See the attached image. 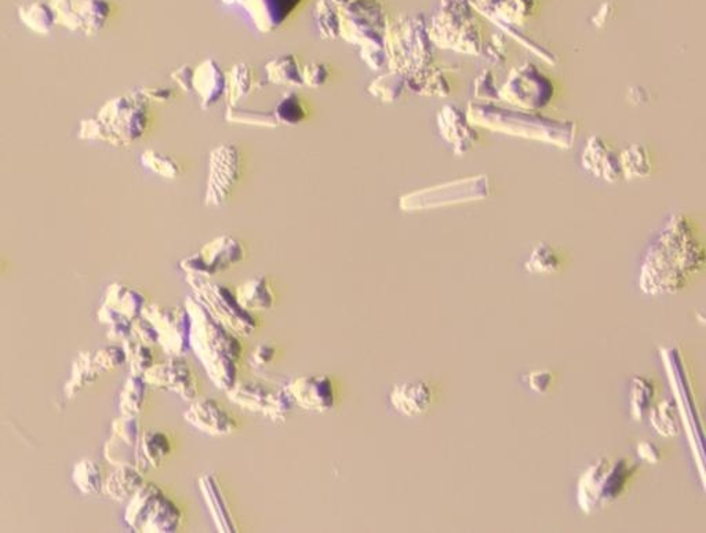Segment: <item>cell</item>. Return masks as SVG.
Returning a JSON list of instances; mask_svg holds the SVG:
<instances>
[{"mask_svg": "<svg viewBox=\"0 0 706 533\" xmlns=\"http://www.w3.org/2000/svg\"><path fill=\"white\" fill-rule=\"evenodd\" d=\"M184 419L193 429L212 437H226L238 425L223 404L213 398H196L184 412Z\"/></svg>", "mask_w": 706, "mask_h": 533, "instance_id": "20", "label": "cell"}, {"mask_svg": "<svg viewBox=\"0 0 706 533\" xmlns=\"http://www.w3.org/2000/svg\"><path fill=\"white\" fill-rule=\"evenodd\" d=\"M497 96L506 104L520 109L537 110L551 101L554 85L537 67L527 63L511 72Z\"/></svg>", "mask_w": 706, "mask_h": 533, "instance_id": "13", "label": "cell"}, {"mask_svg": "<svg viewBox=\"0 0 706 533\" xmlns=\"http://www.w3.org/2000/svg\"><path fill=\"white\" fill-rule=\"evenodd\" d=\"M225 120L236 125L261 126V128H277L272 110L246 109L242 107H228Z\"/></svg>", "mask_w": 706, "mask_h": 533, "instance_id": "43", "label": "cell"}, {"mask_svg": "<svg viewBox=\"0 0 706 533\" xmlns=\"http://www.w3.org/2000/svg\"><path fill=\"white\" fill-rule=\"evenodd\" d=\"M131 336L148 346L159 342L158 331L150 320L142 316L136 317L131 323Z\"/></svg>", "mask_w": 706, "mask_h": 533, "instance_id": "52", "label": "cell"}, {"mask_svg": "<svg viewBox=\"0 0 706 533\" xmlns=\"http://www.w3.org/2000/svg\"><path fill=\"white\" fill-rule=\"evenodd\" d=\"M638 455L647 463H659L661 460V451L659 446L647 441L639 444Z\"/></svg>", "mask_w": 706, "mask_h": 533, "instance_id": "58", "label": "cell"}, {"mask_svg": "<svg viewBox=\"0 0 706 533\" xmlns=\"http://www.w3.org/2000/svg\"><path fill=\"white\" fill-rule=\"evenodd\" d=\"M182 508L153 483L144 486L129 500L125 521L134 532L175 533L182 527Z\"/></svg>", "mask_w": 706, "mask_h": 533, "instance_id": "7", "label": "cell"}, {"mask_svg": "<svg viewBox=\"0 0 706 533\" xmlns=\"http://www.w3.org/2000/svg\"><path fill=\"white\" fill-rule=\"evenodd\" d=\"M72 480L80 492L86 495L99 494L102 491L101 468L91 460H82L75 466Z\"/></svg>", "mask_w": 706, "mask_h": 533, "instance_id": "42", "label": "cell"}, {"mask_svg": "<svg viewBox=\"0 0 706 533\" xmlns=\"http://www.w3.org/2000/svg\"><path fill=\"white\" fill-rule=\"evenodd\" d=\"M139 93L148 102H169L175 98V90L169 87H142L140 88Z\"/></svg>", "mask_w": 706, "mask_h": 533, "instance_id": "57", "label": "cell"}, {"mask_svg": "<svg viewBox=\"0 0 706 533\" xmlns=\"http://www.w3.org/2000/svg\"><path fill=\"white\" fill-rule=\"evenodd\" d=\"M144 483L142 473L136 466L122 465L110 474L102 489L115 502H126L134 497Z\"/></svg>", "mask_w": 706, "mask_h": 533, "instance_id": "29", "label": "cell"}, {"mask_svg": "<svg viewBox=\"0 0 706 533\" xmlns=\"http://www.w3.org/2000/svg\"><path fill=\"white\" fill-rule=\"evenodd\" d=\"M170 454L171 443L164 433L158 430L144 432L137 444L136 467L141 473L150 467L159 468Z\"/></svg>", "mask_w": 706, "mask_h": 533, "instance_id": "26", "label": "cell"}, {"mask_svg": "<svg viewBox=\"0 0 706 533\" xmlns=\"http://www.w3.org/2000/svg\"><path fill=\"white\" fill-rule=\"evenodd\" d=\"M314 18L322 39L334 40L339 37L338 7L334 6L330 0H317Z\"/></svg>", "mask_w": 706, "mask_h": 533, "instance_id": "41", "label": "cell"}, {"mask_svg": "<svg viewBox=\"0 0 706 533\" xmlns=\"http://www.w3.org/2000/svg\"><path fill=\"white\" fill-rule=\"evenodd\" d=\"M185 308L191 316L190 346L218 389L228 392L238 382V364L244 354L239 336L212 316L195 296Z\"/></svg>", "mask_w": 706, "mask_h": 533, "instance_id": "2", "label": "cell"}, {"mask_svg": "<svg viewBox=\"0 0 706 533\" xmlns=\"http://www.w3.org/2000/svg\"><path fill=\"white\" fill-rule=\"evenodd\" d=\"M331 71L327 64L314 61L304 64V85L311 88H320L327 85Z\"/></svg>", "mask_w": 706, "mask_h": 533, "instance_id": "51", "label": "cell"}, {"mask_svg": "<svg viewBox=\"0 0 706 533\" xmlns=\"http://www.w3.org/2000/svg\"><path fill=\"white\" fill-rule=\"evenodd\" d=\"M187 282L196 301L232 333L246 338L257 331V319L239 305L231 288L198 274H187Z\"/></svg>", "mask_w": 706, "mask_h": 533, "instance_id": "8", "label": "cell"}, {"mask_svg": "<svg viewBox=\"0 0 706 533\" xmlns=\"http://www.w3.org/2000/svg\"><path fill=\"white\" fill-rule=\"evenodd\" d=\"M618 155L622 178L628 181L646 178L651 174V156L643 145H629Z\"/></svg>", "mask_w": 706, "mask_h": 533, "instance_id": "35", "label": "cell"}, {"mask_svg": "<svg viewBox=\"0 0 706 533\" xmlns=\"http://www.w3.org/2000/svg\"><path fill=\"white\" fill-rule=\"evenodd\" d=\"M562 266L563 261L559 252L546 243L535 247L524 263L525 271L533 274H554L559 272Z\"/></svg>", "mask_w": 706, "mask_h": 533, "instance_id": "39", "label": "cell"}, {"mask_svg": "<svg viewBox=\"0 0 706 533\" xmlns=\"http://www.w3.org/2000/svg\"><path fill=\"white\" fill-rule=\"evenodd\" d=\"M199 484H201L204 500H206L215 525H217L218 532H238V528L234 525V518L226 507V502L217 480L213 477L212 474H206L201 477Z\"/></svg>", "mask_w": 706, "mask_h": 533, "instance_id": "32", "label": "cell"}, {"mask_svg": "<svg viewBox=\"0 0 706 533\" xmlns=\"http://www.w3.org/2000/svg\"><path fill=\"white\" fill-rule=\"evenodd\" d=\"M141 166L164 179H177L182 175V164L179 159L161 150L147 149L140 156Z\"/></svg>", "mask_w": 706, "mask_h": 533, "instance_id": "37", "label": "cell"}, {"mask_svg": "<svg viewBox=\"0 0 706 533\" xmlns=\"http://www.w3.org/2000/svg\"><path fill=\"white\" fill-rule=\"evenodd\" d=\"M296 405L311 412H330L336 406V387L330 376L306 375L294 378L285 387Z\"/></svg>", "mask_w": 706, "mask_h": 533, "instance_id": "19", "label": "cell"}, {"mask_svg": "<svg viewBox=\"0 0 706 533\" xmlns=\"http://www.w3.org/2000/svg\"><path fill=\"white\" fill-rule=\"evenodd\" d=\"M582 169L600 181L614 184L622 178L619 155L608 147L602 137L592 136L587 139L581 155Z\"/></svg>", "mask_w": 706, "mask_h": 533, "instance_id": "22", "label": "cell"}, {"mask_svg": "<svg viewBox=\"0 0 706 533\" xmlns=\"http://www.w3.org/2000/svg\"><path fill=\"white\" fill-rule=\"evenodd\" d=\"M223 4L241 7L258 31L271 34L296 15L303 0H223Z\"/></svg>", "mask_w": 706, "mask_h": 533, "instance_id": "18", "label": "cell"}, {"mask_svg": "<svg viewBox=\"0 0 706 533\" xmlns=\"http://www.w3.org/2000/svg\"><path fill=\"white\" fill-rule=\"evenodd\" d=\"M359 56L371 71L387 68V53L384 47L359 48Z\"/></svg>", "mask_w": 706, "mask_h": 533, "instance_id": "53", "label": "cell"}, {"mask_svg": "<svg viewBox=\"0 0 706 533\" xmlns=\"http://www.w3.org/2000/svg\"><path fill=\"white\" fill-rule=\"evenodd\" d=\"M148 384L144 376L131 375L120 392L119 409L123 416L137 418L144 408Z\"/></svg>", "mask_w": 706, "mask_h": 533, "instance_id": "38", "label": "cell"}, {"mask_svg": "<svg viewBox=\"0 0 706 533\" xmlns=\"http://www.w3.org/2000/svg\"><path fill=\"white\" fill-rule=\"evenodd\" d=\"M435 400L432 386L425 381L404 382L396 384L390 392L389 401L393 408L409 418L420 416L430 411Z\"/></svg>", "mask_w": 706, "mask_h": 533, "instance_id": "24", "label": "cell"}, {"mask_svg": "<svg viewBox=\"0 0 706 533\" xmlns=\"http://www.w3.org/2000/svg\"><path fill=\"white\" fill-rule=\"evenodd\" d=\"M653 397L654 386L649 379L643 376L633 378L632 389H630V408L636 421H641L649 414Z\"/></svg>", "mask_w": 706, "mask_h": 533, "instance_id": "44", "label": "cell"}, {"mask_svg": "<svg viewBox=\"0 0 706 533\" xmlns=\"http://www.w3.org/2000/svg\"><path fill=\"white\" fill-rule=\"evenodd\" d=\"M50 6L57 24L85 35L99 34L110 15L107 0H51Z\"/></svg>", "mask_w": 706, "mask_h": 533, "instance_id": "16", "label": "cell"}, {"mask_svg": "<svg viewBox=\"0 0 706 533\" xmlns=\"http://www.w3.org/2000/svg\"><path fill=\"white\" fill-rule=\"evenodd\" d=\"M554 384V374L548 370H537L527 375V384L533 392L538 395H545L552 389Z\"/></svg>", "mask_w": 706, "mask_h": 533, "instance_id": "54", "label": "cell"}, {"mask_svg": "<svg viewBox=\"0 0 706 533\" xmlns=\"http://www.w3.org/2000/svg\"><path fill=\"white\" fill-rule=\"evenodd\" d=\"M193 68L195 67L190 64H184L180 68L175 69L170 74V77L174 80L175 85L179 86L184 93H192Z\"/></svg>", "mask_w": 706, "mask_h": 533, "instance_id": "55", "label": "cell"}, {"mask_svg": "<svg viewBox=\"0 0 706 533\" xmlns=\"http://www.w3.org/2000/svg\"><path fill=\"white\" fill-rule=\"evenodd\" d=\"M261 87L263 85L258 82L257 74L250 64H234L226 71L225 101L228 107H238L250 94Z\"/></svg>", "mask_w": 706, "mask_h": 533, "instance_id": "28", "label": "cell"}, {"mask_svg": "<svg viewBox=\"0 0 706 533\" xmlns=\"http://www.w3.org/2000/svg\"><path fill=\"white\" fill-rule=\"evenodd\" d=\"M407 90V75L388 71L379 75L368 86V93L384 104H396Z\"/></svg>", "mask_w": 706, "mask_h": 533, "instance_id": "34", "label": "cell"}, {"mask_svg": "<svg viewBox=\"0 0 706 533\" xmlns=\"http://www.w3.org/2000/svg\"><path fill=\"white\" fill-rule=\"evenodd\" d=\"M113 441L129 446V448H137L141 433H140V424L137 418L133 416H122L116 419L112 425Z\"/></svg>", "mask_w": 706, "mask_h": 533, "instance_id": "49", "label": "cell"}, {"mask_svg": "<svg viewBox=\"0 0 706 533\" xmlns=\"http://www.w3.org/2000/svg\"><path fill=\"white\" fill-rule=\"evenodd\" d=\"M244 241L232 234H223L204 244L198 252L184 258L180 268L187 274L212 277L231 271L246 260Z\"/></svg>", "mask_w": 706, "mask_h": 533, "instance_id": "12", "label": "cell"}, {"mask_svg": "<svg viewBox=\"0 0 706 533\" xmlns=\"http://www.w3.org/2000/svg\"><path fill=\"white\" fill-rule=\"evenodd\" d=\"M126 357L130 364L131 375H144L145 371L153 365V353L151 346L141 343L137 339H126L125 347Z\"/></svg>", "mask_w": 706, "mask_h": 533, "instance_id": "46", "label": "cell"}, {"mask_svg": "<svg viewBox=\"0 0 706 533\" xmlns=\"http://www.w3.org/2000/svg\"><path fill=\"white\" fill-rule=\"evenodd\" d=\"M294 406H296V403H294L293 397L288 395L287 390H277V392L269 393L265 406L261 414L269 421L280 424L287 419Z\"/></svg>", "mask_w": 706, "mask_h": 533, "instance_id": "47", "label": "cell"}, {"mask_svg": "<svg viewBox=\"0 0 706 533\" xmlns=\"http://www.w3.org/2000/svg\"><path fill=\"white\" fill-rule=\"evenodd\" d=\"M126 363H128V357H126L125 349L119 346L104 347L93 355V364L99 373L116 370Z\"/></svg>", "mask_w": 706, "mask_h": 533, "instance_id": "50", "label": "cell"}, {"mask_svg": "<svg viewBox=\"0 0 706 533\" xmlns=\"http://www.w3.org/2000/svg\"><path fill=\"white\" fill-rule=\"evenodd\" d=\"M407 90L425 97H449L450 85L443 68L430 66L407 75Z\"/></svg>", "mask_w": 706, "mask_h": 533, "instance_id": "30", "label": "cell"}, {"mask_svg": "<svg viewBox=\"0 0 706 533\" xmlns=\"http://www.w3.org/2000/svg\"><path fill=\"white\" fill-rule=\"evenodd\" d=\"M269 393L271 392L264 384H255V382H236V384L229 389L226 395L232 403L236 404L241 408L261 414L265 406Z\"/></svg>", "mask_w": 706, "mask_h": 533, "instance_id": "36", "label": "cell"}, {"mask_svg": "<svg viewBox=\"0 0 706 533\" xmlns=\"http://www.w3.org/2000/svg\"><path fill=\"white\" fill-rule=\"evenodd\" d=\"M18 15H20V20L29 29L37 32V34H48L57 24L53 9L48 5L42 4V2H35V4L21 6L18 9Z\"/></svg>", "mask_w": 706, "mask_h": 533, "instance_id": "40", "label": "cell"}, {"mask_svg": "<svg viewBox=\"0 0 706 533\" xmlns=\"http://www.w3.org/2000/svg\"><path fill=\"white\" fill-rule=\"evenodd\" d=\"M266 80L271 85L286 87H304V64L297 54H283L269 59L264 67Z\"/></svg>", "mask_w": 706, "mask_h": 533, "instance_id": "27", "label": "cell"}, {"mask_svg": "<svg viewBox=\"0 0 706 533\" xmlns=\"http://www.w3.org/2000/svg\"><path fill=\"white\" fill-rule=\"evenodd\" d=\"M244 175V155L236 145H218L210 152L209 177L204 190L206 207H221L232 198Z\"/></svg>", "mask_w": 706, "mask_h": 533, "instance_id": "11", "label": "cell"}, {"mask_svg": "<svg viewBox=\"0 0 706 533\" xmlns=\"http://www.w3.org/2000/svg\"><path fill=\"white\" fill-rule=\"evenodd\" d=\"M151 110L147 99L137 93L116 97L88 120V138L101 139L113 147H130L150 130Z\"/></svg>", "mask_w": 706, "mask_h": 533, "instance_id": "4", "label": "cell"}, {"mask_svg": "<svg viewBox=\"0 0 706 533\" xmlns=\"http://www.w3.org/2000/svg\"><path fill=\"white\" fill-rule=\"evenodd\" d=\"M105 305L125 314L129 319L134 320L136 317L141 316L142 311L147 305V298L141 291L136 290V288L129 287L122 282H113L108 287Z\"/></svg>", "mask_w": 706, "mask_h": 533, "instance_id": "31", "label": "cell"}, {"mask_svg": "<svg viewBox=\"0 0 706 533\" xmlns=\"http://www.w3.org/2000/svg\"><path fill=\"white\" fill-rule=\"evenodd\" d=\"M428 32L435 47L466 56H481L486 43L478 12L469 0H441L428 21Z\"/></svg>", "mask_w": 706, "mask_h": 533, "instance_id": "5", "label": "cell"}, {"mask_svg": "<svg viewBox=\"0 0 706 533\" xmlns=\"http://www.w3.org/2000/svg\"><path fill=\"white\" fill-rule=\"evenodd\" d=\"M141 316L152 323L158 331V343L167 354L182 357L190 352L191 316L185 306L167 308L150 303L145 305Z\"/></svg>", "mask_w": 706, "mask_h": 533, "instance_id": "15", "label": "cell"}, {"mask_svg": "<svg viewBox=\"0 0 706 533\" xmlns=\"http://www.w3.org/2000/svg\"><path fill=\"white\" fill-rule=\"evenodd\" d=\"M635 468L627 460L610 463L602 459L585 471L578 486L579 507L591 513L621 497Z\"/></svg>", "mask_w": 706, "mask_h": 533, "instance_id": "10", "label": "cell"}, {"mask_svg": "<svg viewBox=\"0 0 706 533\" xmlns=\"http://www.w3.org/2000/svg\"><path fill=\"white\" fill-rule=\"evenodd\" d=\"M276 357V349L272 344L263 343L253 352L252 363L254 367H266Z\"/></svg>", "mask_w": 706, "mask_h": 533, "instance_id": "56", "label": "cell"}, {"mask_svg": "<svg viewBox=\"0 0 706 533\" xmlns=\"http://www.w3.org/2000/svg\"><path fill=\"white\" fill-rule=\"evenodd\" d=\"M192 88L202 109H210L225 98L226 71L214 58L203 59L193 68Z\"/></svg>", "mask_w": 706, "mask_h": 533, "instance_id": "23", "label": "cell"}, {"mask_svg": "<svg viewBox=\"0 0 706 533\" xmlns=\"http://www.w3.org/2000/svg\"><path fill=\"white\" fill-rule=\"evenodd\" d=\"M142 376L148 386L169 390L187 403H192L198 398L199 384L195 373L179 355H171L167 362L153 364Z\"/></svg>", "mask_w": 706, "mask_h": 533, "instance_id": "17", "label": "cell"}, {"mask_svg": "<svg viewBox=\"0 0 706 533\" xmlns=\"http://www.w3.org/2000/svg\"><path fill=\"white\" fill-rule=\"evenodd\" d=\"M705 263V249L687 215H670L654 237L641 265L640 285L647 293H675L691 282Z\"/></svg>", "mask_w": 706, "mask_h": 533, "instance_id": "1", "label": "cell"}, {"mask_svg": "<svg viewBox=\"0 0 706 533\" xmlns=\"http://www.w3.org/2000/svg\"><path fill=\"white\" fill-rule=\"evenodd\" d=\"M234 296L239 305L252 314L271 311L276 301L274 288L266 276L253 277L242 282L234 290Z\"/></svg>", "mask_w": 706, "mask_h": 533, "instance_id": "25", "label": "cell"}, {"mask_svg": "<svg viewBox=\"0 0 706 533\" xmlns=\"http://www.w3.org/2000/svg\"><path fill=\"white\" fill-rule=\"evenodd\" d=\"M272 113H274L277 126H287V128L303 125L309 118L308 105L300 94L293 93V91H286L280 97L279 101L272 109Z\"/></svg>", "mask_w": 706, "mask_h": 533, "instance_id": "33", "label": "cell"}, {"mask_svg": "<svg viewBox=\"0 0 706 533\" xmlns=\"http://www.w3.org/2000/svg\"><path fill=\"white\" fill-rule=\"evenodd\" d=\"M466 116L473 126H482L503 133L511 126L519 125L520 130L516 136L546 141L557 147L568 148L574 138L573 125L541 118L535 113L512 112L486 104L469 105Z\"/></svg>", "mask_w": 706, "mask_h": 533, "instance_id": "6", "label": "cell"}, {"mask_svg": "<svg viewBox=\"0 0 706 533\" xmlns=\"http://www.w3.org/2000/svg\"><path fill=\"white\" fill-rule=\"evenodd\" d=\"M489 190L487 177L481 175V177L407 193L401 196L399 206L403 211H420V210L433 209V207L446 206L458 201L479 200L486 198Z\"/></svg>", "mask_w": 706, "mask_h": 533, "instance_id": "14", "label": "cell"}, {"mask_svg": "<svg viewBox=\"0 0 706 533\" xmlns=\"http://www.w3.org/2000/svg\"><path fill=\"white\" fill-rule=\"evenodd\" d=\"M338 15L339 37L345 42L359 48L384 47L390 20L379 0H349L338 7Z\"/></svg>", "mask_w": 706, "mask_h": 533, "instance_id": "9", "label": "cell"}, {"mask_svg": "<svg viewBox=\"0 0 706 533\" xmlns=\"http://www.w3.org/2000/svg\"><path fill=\"white\" fill-rule=\"evenodd\" d=\"M650 419L654 429L664 437H673L680 432L678 412L670 400L659 403L651 412Z\"/></svg>", "mask_w": 706, "mask_h": 533, "instance_id": "45", "label": "cell"}, {"mask_svg": "<svg viewBox=\"0 0 706 533\" xmlns=\"http://www.w3.org/2000/svg\"><path fill=\"white\" fill-rule=\"evenodd\" d=\"M439 133L452 145L455 155H465L478 141V133L465 112L455 105H444L438 112Z\"/></svg>", "mask_w": 706, "mask_h": 533, "instance_id": "21", "label": "cell"}, {"mask_svg": "<svg viewBox=\"0 0 706 533\" xmlns=\"http://www.w3.org/2000/svg\"><path fill=\"white\" fill-rule=\"evenodd\" d=\"M388 71L411 75L432 66L435 45L424 15H401L389 21L384 37Z\"/></svg>", "mask_w": 706, "mask_h": 533, "instance_id": "3", "label": "cell"}, {"mask_svg": "<svg viewBox=\"0 0 706 533\" xmlns=\"http://www.w3.org/2000/svg\"><path fill=\"white\" fill-rule=\"evenodd\" d=\"M99 317L104 324H108V327H109L108 336L113 339V341L125 342L126 339L130 338L131 323H133V320L129 319L125 314L119 313V312L109 308V306L104 303L101 311H99Z\"/></svg>", "mask_w": 706, "mask_h": 533, "instance_id": "48", "label": "cell"}, {"mask_svg": "<svg viewBox=\"0 0 706 533\" xmlns=\"http://www.w3.org/2000/svg\"><path fill=\"white\" fill-rule=\"evenodd\" d=\"M330 2L334 6L341 7L344 6V5H347L349 0H330Z\"/></svg>", "mask_w": 706, "mask_h": 533, "instance_id": "59", "label": "cell"}]
</instances>
